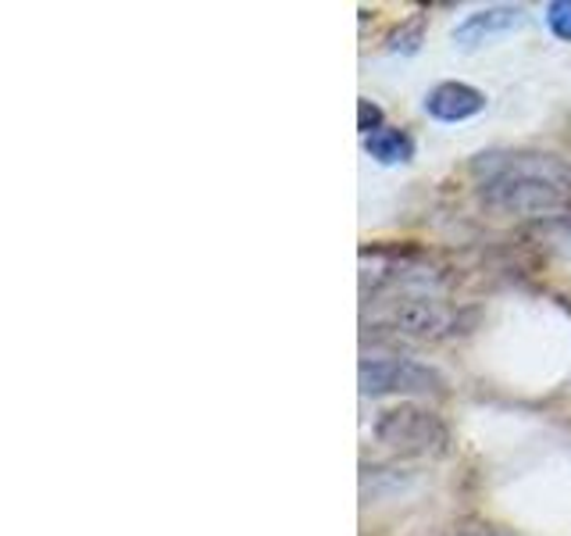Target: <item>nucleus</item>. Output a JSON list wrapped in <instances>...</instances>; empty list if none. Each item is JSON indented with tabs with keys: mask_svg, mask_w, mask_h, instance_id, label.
Wrapping results in <instances>:
<instances>
[{
	"mask_svg": "<svg viewBox=\"0 0 571 536\" xmlns=\"http://www.w3.org/2000/svg\"><path fill=\"white\" fill-rule=\"evenodd\" d=\"M482 205L514 219L571 214V168L553 158L522 154L482 183Z\"/></svg>",
	"mask_w": 571,
	"mask_h": 536,
	"instance_id": "obj_1",
	"label": "nucleus"
},
{
	"mask_svg": "<svg viewBox=\"0 0 571 536\" xmlns=\"http://www.w3.org/2000/svg\"><path fill=\"white\" fill-rule=\"evenodd\" d=\"M358 129L364 132V140H369L372 132L383 129V112H378L372 101H361L358 104Z\"/></svg>",
	"mask_w": 571,
	"mask_h": 536,
	"instance_id": "obj_9",
	"label": "nucleus"
},
{
	"mask_svg": "<svg viewBox=\"0 0 571 536\" xmlns=\"http://www.w3.org/2000/svg\"><path fill=\"white\" fill-rule=\"evenodd\" d=\"M547 25L553 30V36H561L571 44V0H553V4H547Z\"/></svg>",
	"mask_w": 571,
	"mask_h": 536,
	"instance_id": "obj_8",
	"label": "nucleus"
},
{
	"mask_svg": "<svg viewBox=\"0 0 571 536\" xmlns=\"http://www.w3.org/2000/svg\"><path fill=\"white\" fill-rule=\"evenodd\" d=\"M440 391H443V375L411 358H372L361 365V394L369 397H389V394L418 397Z\"/></svg>",
	"mask_w": 571,
	"mask_h": 536,
	"instance_id": "obj_3",
	"label": "nucleus"
},
{
	"mask_svg": "<svg viewBox=\"0 0 571 536\" xmlns=\"http://www.w3.org/2000/svg\"><path fill=\"white\" fill-rule=\"evenodd\" d=\"M378 322L393 333H407V337H443V333H451L454 315L432 298H397L386 304Z\"/></svg>",
	"mask_w": 571,
	"mask_h": 536,
	"instance_id": "obj_4",
	"label": "nucleus"
},
{
	"mask_svg": "<svg viewBox=\"0 0 571 536\" xmlns=\"http://www.w3.org/2000/svg\"><path fill=\"white\" fill-rule=\"evenodd\" d=\"M522 22H525L522 8L497 4V8H486V11H475V15H468L454 30V39H457V47H479V44H486V39L518 30Z\"/></svg>",
	"mask_w": 571,
	"mask_h": 536,
	"instance_id": "obj_5",
	"label": "nucleus"
},
{
	"mask_svg": "<svg viewBox=\"0 0 571 536\" xmlns=\"http://www.w3.org/2000/svg\"><path fill=\"white\" fill-rule=\"evenodd\" d=\"M486 107V93L468 83H440L426 97V112L440 123H465Z\"/></svg>",
	"mask_w": 571,
	"mask_h": 536,
	"instance_id": "obj_6",
	"label": "nucleus"
},
{
	"mask_svg": "<svg viewBox=\"0 0 571 536\" xmlns=\"http://www.w3.org/2000/svg\"><path fill=\"white\" fill-rule=\"evenodd\" d=\"M364 151H369L375 161H383V165H400V161H411L415 143H411L407 132L383 126L378 132H372L369 140H364Z\"/></svg>",
	"mask_w": 571,
	"mask_h": 536,
	"instance_id": "obj_7",
	"label": "nucleus"
},
{
	"mask_svg": "<svg viewBox=\"0 0 571 536\" xmlns=\"http://www.w3.org/2000/svg\"><path fill=\"white\" fill-rule=\"evenodd\" d=\"M372 436L389 451L429 454V451H443L446 426L436 411L418 408V405H400V408H386L378 415L372 426Z\"/></svg>",
	"mask_w": 571,
	"mask_h": 536,
	"instance_id": "obj_2",
	"label": "nucleus"
}]
</instances>
